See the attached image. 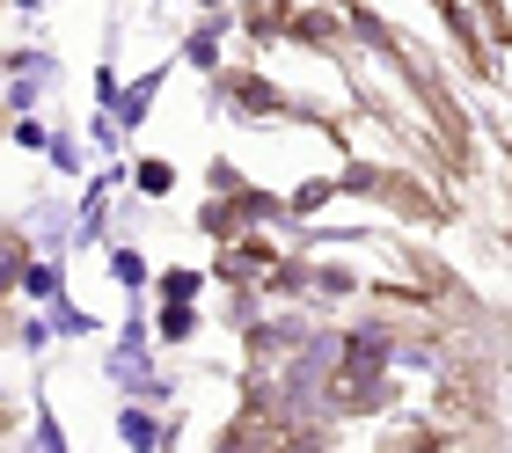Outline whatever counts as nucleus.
<instances>
[{"instance_id":"f257e3e1","label":"nucleus","mask_w":512,"mask_h":453,"mask_svg":"<svg viewBox=\"0 0 512 453\" xmlns=\"http://www.w3.org/2000/svg\"><path fill=\"white\" fill-rule=\"evenodd\" d=\"M8 256H15V249H8V242H0V278H8Z\"/></svg>"}]
</instances>
